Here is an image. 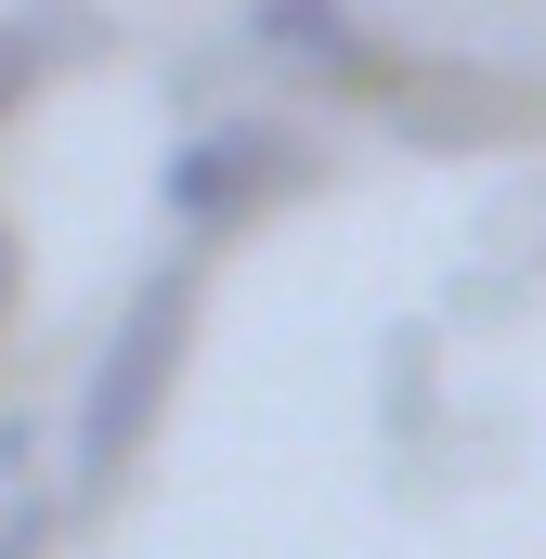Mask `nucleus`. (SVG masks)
<instances>
[{
  "instance_id": "obj_5",
  "label": "nucleus",
  "mask_w": 546,
  "mask_h": 559,
  "mask_svg": "<svg viewBox=\"0 0 546 559\" xmlns=\"http://www.w3.org/2000/svg\"><path fill=\"white\" fill-rule=\"evenodd\" d=\"M105 52V0H0V131Z\"/></svg>"
},
{
  "instance_id": "obj_7",
  "label": "nucleus",
  "mask_w": 546,
  "mask_h": 559,
  "mask_svg": "<svg viewBox=\"0 0 546 559\" xmlns=\"http://www.w3.org/2000/svg\"><path fill=\"white\" fill-rule=\"evenodd\" d=\"M13 312H26V235L0 222V338H13Z\"/></svg>"
},
{
  "instance_id": "obj_1",
  "label": "nucleus",
  "mask_w": 546,
  "mask_h": 559,
  "mask_svg": "<svg viewBox=\"0 0 546 559\" xmlns=\"http://www.w3.org/2000/svg\"><path fill=\"white\" fill-rule=\"evenodd\" d=\"M195 312H209V248H169V261L118 299L105 352L79 365V404H66V508H79V521H105V508L131 495L143 442L169 429V391H182V365H195Z\"/></svg>"
},
{
  "instance_id": "obj_3",
  "label": "nucleus",
  "mask_w": 546,
  "mask_h": 559,
  "mask_svg": "<svg viewBox=\"0 0 546 559\" xmlns=\"http://www.w3.org/2000/svg\"><path fill=\"white\" fill-rule=\"evenodd\" d=\"M391 131L416 143V156H482V143H508L521 118H534V92L521 79H482V66H391Z\"/></svg>"
},
{
  "instance_id": "obj_2",
  "label": "nucleus",
  "mask_w": 546,
  "mask_h": 559,
  "mask_svg": "<svg viewBox=\"0 0 546 559\" xmlns=\"http://www.w3.org/2000/svg\"><path fill=\"white\" fill-rule=\"evenodd\" d=\"M325 182V143L299 131V118H195V131L156 156V209H169V235H248L273 209H299Z\"/></svg>"
},
{
  "instance_id": "obj_4",
  "label": "nucleus",
  "mask_w": 546,
  "mask_h": 559,
  "mask_svg": "<svg viewBox=\"0 0 546 559\" xmlns=\"http://www.w3.org/2000/svg\"><path fill=\"white\" fill-rule=\"evenodd\" d=\"M248 52L312 79V92H391V52L365 39L352 0H248Z\"/></svg>"
},
{
  "instance_id": "obj_6",
  "label": "nucleus",
  "mask_w": 546,
  "mask_h": 559,
  "mask_svg": "<svg viewBox=\"0 0 546 559\" xmlns=\"http://www.w3.org/2000/svg\"><path fill=\"white\" fill-rule=\"evenodd\" d=\"M66 521H79L66 495H0V559H52V547H66Z\"/></svg>"
}]
</instances>
